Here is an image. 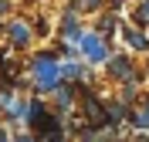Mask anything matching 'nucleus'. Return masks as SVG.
Masks as SVG:
<instances>
[{
  "label": "nucleus",
  "instance_id": "nucleus-6",
  "mask_svg": "<svg viewBox=\"0 0 149 142\" xmlns=\"http://www.w3.org/2000/svg\"><path fill=\"white\" fill-rule=\"evenodd\" d=\"M136 125H139V129H149V105H146V108H139V115H136Z\"/></svg>",
  "mask_w": 149,
  "mask_h": 142
},
{
  "label": "nucleus",
  "instance_id": "nucleus-5",
  "mask_svg": "<svg viewBox=\"0 0 149 142\" xmlns=\"http://www.w3.org/2000/svg\"><path fill=\"white\" fill-rule=\"evenodd\" d=\"M125 41H129L132 47H146V37H142V34H136V30H125Z\"/></svg>",
  "mask_w": 149,
  "mask_h": 142
},
{
  "label": "nucleus",
  "instance_id": "nucleus-8",
  "mask_svg": "<svg viewBox=\"0 0 149 142\" xmlns=\"http://www.w3.org/2000/svg\"><path fill=\"white\" fill-rule=\"evenodd\" d=\"M20 142H34V139H20Z\"/></svg>",
  "mask_w": 149,
  "mask_h": 142
},
{
  "label": "nucleus",
  "instance_id": "nucleus-4",
  "mask_svg": "<svg viewBox=\"0 0 149 142\" xmlns=\"http://www.w3.org/2000/svg\"><path fill=\"white\" fill-rule=\"evenodd\" d=\"M112 75H119V78H132L129 61H125V57H115V61H112Z\"/></svg>",
  "mask_w": 149,
  "mask_h": 142
},
{
  "label": "nucleus",
  "instance_id": "nucleus-3",
  "mask_svg": "<svg viewBox=\"0 0 149 142\" xmlns=\"http://www.w3.org/2000/svg\"><path fill=\"white\" fill-rule=\"evenodd\" d=\"M10 37H14V44H27V41H31V30L24 27V24H10Z\"/></svg>",
  "mask_w": 149,
  "mask_h": 142
},
{
  "label": "nucleus",
  "instance_id": "nucleus-7",
  "mask_svg": "<svg viewBox=\"0 0 149 142\" xmlns=\"http://www.w3.org/2000/svg\"><path fill=\"white\" fill-rule=\"evenodd\" d=\"M61 75L71 81V78H78V75H81V68H78V64H65V71H61Z\"/></svg>",
  "mask_w": 149,
  "mask_h": 142
},
{
  "label": "nucleus",
  "instance_id": "nucleus-1",
  "mask_svg": "<svg viewBox=\"0 0 149 142\" xmlns=\"http://www.w3.org/2000/svg\"><path fill=\"white\" fill-rule=\"evenodd\" d=\"M34 75H37V88H41V91H54L58 81H61L58 61H54L51 54H37V57H34Z\"/></svg>",
  "mask_w": 149,
  "mask_h": 142
},
{
  "label": "nucleus",
  "instance_id": "nucleus-2",
  "mask_svg": "<svg viewBox=\"0 0 149 142\" xmlns=\"http://www.w3.org/2000/svg\"><path fill=\"white\" fill-rule=\"evenodd\" d=\"M81 51L92 57V61H105V57H109V51H105V44H102L98 34H81Z\"/></svg>",
  "mask_w": 149,
  "mask_h": 142
}]
</instances>
